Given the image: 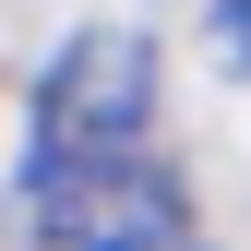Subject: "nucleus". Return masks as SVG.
Listing matches in <instances>:
<instances>
[{
    "label": "nucleus",
    "mask_w": 251,
    "mask_h": 251,
    "mask_svg": "<svg viewBox=\"0 0 251 251\" xmlns=\"http://www.w3.org/2000/svg\"><path fill=\"white\" fill-rule=\"evenodd\" d=\"M144 108H155V48L132 24H84L48 60V84H36V179L96 168V155H132Z\"/></svg>",
    "instance_id": "f257e3e1"
},
{
    "label": "nucleus",
    "mask_w": 251,
    "mask_h": 251,
    "mask_svg": "<svg viewBox=\"0 0 251 251\" xmlns=\"http://www.w3.org/2000/svg\"><path fill=\"white\" fill-rule=\"evenodd\" d=\"M215 60L251 72V0H215Z\"/></svg>",
    "instance_id": "7ed1b4c3"
},
{
    "label": "nucleus",
    "mask_w": 251,
    "mask_h": 251,
    "mask_svg": "<svg viewBox=\"0 0 251 251\" xmlns=\"http://www.w3.org/2000/svg\"><path fill=\"white\" fill-rule=\"evenodd\" d=\"M179 179L144 155H96V168L36 179V239L48 251H179Z\"/></svg>",
    "instance_id": "f03ea898"
}]
</instances>
